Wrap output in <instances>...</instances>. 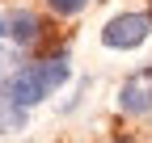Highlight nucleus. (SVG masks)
Masks as SVG:
<instances>
[{
    "label": "nucleus",
    "instance_id": "1",
    "mask_svg": "<svg viewBox=\"0 0 152 143\" xmlns=\"http://www.w3.org/2000/svg\"><path fill=\"white\" fill-rule=\"evenodd\" d=\"M148 34H152V17L148 13H123V17H110V21H106L102 42L110 51H135Z\"/></svg>",
    "mask_w": 152,
    "mask_h": 143
},
{
    "label": "nucleus",
    "instance_id": "2",
    "mask_svg": "<svg viewBox=\"0 0 152 143\" xmlns=\"http://www.w3.org/2000/svg\"><path fill=\"white\" fill-rule=\"evenodd\" d=\"M9 97H17L30 110V105H38L42 97H51L55 88H51V80H47V72H42V63H30V67H21L17 76L9 80V88H4Z\"/></svg>",
    "mask_w": 152,
    "mask_h": 143
},
{
    "label": "nucleus",
    "instance_id": "3",
    "mask_svg": "<svg viewBox=\"0 0 152 143\" xmlns=\"http://www.w3.org/2000/svg\"><path fill=\"white\" fill-rule=\"evenodd\" d=\"M118 110H123V114H148V110H152V67L135 72V76L123 84Z\"/></svg>",
    "mask_w": 152,
    "mask_h": 143
},
{
    "label": "nucleus",
    "instance_id": "4",
    "mask_svg": "<svg viewBox=\"0 0 152 143\" xmlns=\"http://www.w3.org/2000/svg\"><path fill=\"white\" fill-rule=\"evenodd\" d=\"M38 34H42V25H38L34 13H13V17H9V38H13L17 46H34Z\"/></svg>",
    "mask_w": 152,
    "mask_h": 143
},
{
    "label": "nucleus",
    "instance_id": "5",
    "mask_svg": "<svg viewBox=\"0 0 152 143\" xmlns=\"http://www.w3.org/2000/svg\"><path fill=\"white\" fill-rule=\"evenodd\" d=\"M13 131H26V105L0 93V135H13Z\"/></svg>",
    "mask_w": 152,
    "mask_h": 143
},
{
    "label": "nucleus",
    "instance_id": "6",
    "mask_svg": "<svg viewBox=\"0 0 152 143\" xmlns=\"http://www.w3.org/2000/svg\"><path fill=\"white\" fill-rule=\"evenodd\" d=\"M47 4H51L55 13H59V17H72V13H80V9L89 4V0H47Z\"/></svg>",
    "mask_w": 152,
    "mask_h": 143
},
{
    "label": "nucleus",
    "instance_id": "7",
    "mask_svg": "<svg viewBox=\"0 0 152 143\" xmlns=\"http://www.w3.org/2000/svg\"><path fill=\"white\" fill-rule=\"evenodd\" d=\"M0 34H9V21H0Z\"/></svg>",
    "mask_w": 152,
    "mask_h": 143
},
{
    "label": "nucleus",
    "instance_id": "8",
    "mask_svg": "<svg viewBox=\"0 0 152 143\" xmlns=\"http://www.w3.org/2000/svg\"><path fill=\"white\" fill-rule=\"evenodd\" d=\"M0 63H4V59H0Z\"/></svg>",
    "mask_w": 152,
    "mask_h": 143
}]
</instances>
